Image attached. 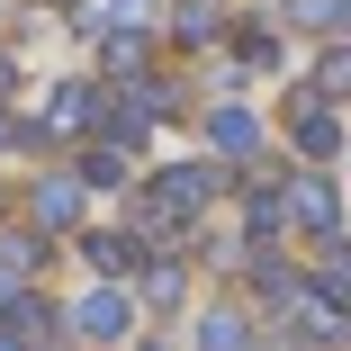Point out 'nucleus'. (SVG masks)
<instances>
[{
    "instance_id": "11",
    "label": "nucleus",
    "mask_w": 351,
    "mask_h": 351,
    "mask_svg": "<svg viewBox=\"0 0 351 351\" xmlns=\"http://www.w3.org/2000/svg\"><path fill=\"white\" fill-rule=\"evenodd\" d=\"M10 333H19V342H54V306L19 298V306H10Z\"/></svg>"
},
{
    "instance_id": "4",
    "label": "nucleus",
    "mask_w": 351,
    "mask_h": 351,
    "mask_svg": "<svg viewBox=\"0 0 351 351\" xmlns=\"http://www.w3.org/2000/svg\"><path fill=\"white\" fill-rule=\"evenodd\" d=\"M289 226H306V234H342V198H333V180H298V189H289Z\"/></svg>"
},
{
    "instance_id": "17",
    "label": "nucleus",
    "mask_w": 351,
    "mask_h": 351,
    "mask_svg": "<svg viewBox=\"0 0 351 351\" xmlns=\"http://www.w3.org/2000/svg\"><path fill=\"white\" fill-rule=\"evenodd\" d=\"M315 90H333V99L351 90V45H333V54H324V73H315Z\"/></svg>"
},
{
    "instance_id": "5",
    "label": "nucleus",
    "mask_w": 351,
    "mask_h": 351,
    "mask_svg": "<svg viewBox=\"0 0 351 351\" xmlns=\"http://www.w3.org/2000/svg\"><path fill=\"white\" fill-rule=\"evenodd\" d=\"M198 351H252L243 306H207V315H198Z\"/></svg>"
},
{
    "instance_id": "15",
    "label": "nucleus",
    "mask_w": 351,
    "mask_h": 351,
    "mask_svg": "<svg viewBox=\"0 0 351 351\" xmlns=\"http://www.w3.org/2000/svg\"><path fill=\"white\" fill-rule=\"evenodd\" d=\"M90 261H99V270H135V243H126V234H90Z\"/></svg>"
},
{
    "instance_id": "20",
    "label": "nucleus",
    "mask_w": 351,
    "mask_h": 351,
    "mask_svg": "<svg viewBox=\"0 0 351 351\" xmlns=\"http://www.w3.org/2000/svg\"><path fill=\"white\" fill-rule=\"evenodd\" d=\"M0 90H10V63H0Z\"/></svg>"
},
{
    "instance_id": "18",
    "label": "nucleus",
    "mask_w": 351,
    "mask_h": 351,
    "mask_svg": "<svg viewBox=\"0 0 351 351\" xmlns=\"http://www.w3.org/2000/svg\"><path fill=\"white\" fill-rule=\"evenodd\" d=\"M145 298H154V306H180V270H171V261H154V279H145Z\"/></svg>"
},
{
    "instance_id": "9",
    "label": "nucleus",
    "mask_w": 351,
    "mask_h": 351,
    "mask_svg": "<svg viewBox=\"0 0 351 351\" xmlns=\"http://www.w3.org/2000/svg\"><path fill=\"white\" fill-rule=\"evenodd\" d=\"M207 135H217V154H252V145H261V117H243V108H217V126H207Z\"/></svg>"
},
{
    "instance_id": "19",
    "label": "nucleus",
    "mask_w": 351,
    "mask_h": 351,
    "mask_svg": "<svg viewBox=\"0 0 351 351\" xmlns=\"http://www.w3.org/2000/svg\"><path fill=\"white\" fill-rule=\"evenodd\" d=\"M10 135H19V126H10V117H0V145H10Z\"/></svg>"
},
{
    "instance_id": "6",
    "label": "nucleus",
    "mask_w": 351,
    "mask_h": 351,
    "mask_svg": "<svg viewBox=\"0 0 351 351\" xmlns=\"http://www.w3.org/2000/svg\"><path fill=\"white\" fill-rule=\"evenodd\" d=\"M27 207H36V226L54 234V226H73V217H82V189H73V180H36Z\"/></svg>"
},
{
    "instance_id": "3",
    "label": "nucleus",
    "mask_w": 351,
    "mask_h": 351,
    "mask_svg": "<svg viewBox=\"0 0 351 351\" xmlns=\"http://www.w3.org/2000/svg\"><path fill=\"white\" fill-rule=\"evenodd\" d=\"M126 324H135L126 289H90V298L73 306V333H90V342H126Z\"/></svg>"
},
{
    "instance_id": "21",
    "label": "nucleus",
    "mask_w": 351,
    "mask_h": 351,
    "mask_svg": "<svg viewBox=\"0 0 351 351\" xmlns=\"http://www.w3.org/2000/svg\"><path fill=\"white\" fill-rule=\"evenodd\" d=\"M0 198H10V189H0Z\"/></svg>"
},
{
    "instance_id": "10",
    "label": "nucleus",
    "mask_w": 351,
    "mask_h": 351,
    "mask_svg": "<svg viewBox=\"0 0 351 351\" xmlns=\"http://www.w3.org/2000/svg\"><path fill=\"white\" fill-rule=\"evenodd\" d=\"M171 27H180V45H207V36L226 27V10H217V0H180V19H171Z\"/></svg>"
},
{
    "instance_id": "14",
    "label": "nucleus",
    "mask_w": 351,
    "mask_h": 351,
    "mask_svg": "<svg viewBox=\"0 0 351 351\" xmlns=\"http://www.w3.org/2000/svg\"><path fill=\"white\" fill-rule=\"evenodd\" d=\"M234 63H279V36H270V27H243V36H234Z\"/></svg>"
},
{
    "instance_id": "1",
    "label": "nucleus",
    "mask_w": 351,
    "mask_h": 351,
    "mask_svg": "<svg viewBox=\"0 0 351 351\" xmlns=\"http://www.w3.org/2000/svg\"><path fill=\"white\" fill-rule=\"evenodd\" d=\"M289 126H298V154H315V162H324V154L342 145V126H333V90H315V82H306V90L289 99Z\"/></svg>"
},
{
    "instance_id": "2",
    "label": "nucleus",
    "mask_w": 351,
    "mask_h": 351,
    "mask_svg": "<svg viewBox=\"0 0 351 351\" xmlns=\"http://www.w3.org/2000/svg\"><path fill=\"white\" fill-rule=\"evenodd\" d=\"M207 198H217V171H207V162H180V171L154 180V207H162V217H198Z\"/></svg>"
},
{
    "instance_id": "8",
    "label": "nucleus",
    "mask_w": 351,
    "mask_h": 351,
    "mask_svg": "<svg viewBox=\"0 0 351 351\" xmlns=\"http://www.w3.org/2000/svg\"><path fill=\"white\" fill-rule=\"evenodd\" d=\"M252 289H261V306H298V270L279 261V252H261L252 261Z\"/></svg>"
},
{
    "instance_id": "12",
    "label": "nucleus",
    "mask_w": 351,
    "mask_h": 351,
    "mask_svg": "<svg viewBox=\"0 0 351 351\" xmlns=\"http://www.w3.org/2000/svg\"><path fill=\"white\" fill-rule=\"evenodd\" d=\"M82 180H90V189H126V154H117V145H108V154H90V162H82Z\"/></svg>"
},
{
    "instance_id": "13",
    "label": "nucleus",
    "mask_w": 351,
    "mask_h": 351,
    "mask_svg": "<svg viewBox=\"0 0 351 351\" xmlns=\"http://www.w3.org/2000/svg\"><path fill=\"white\" fill-rule=\"evenodd\" d=\"M289 10H298V27H342L351 0H289Z\"/></svg>"
},
{
    "instance_id": "7",
    "label": "nucleus",
    "mask_w": 351,
    "mask_h": 351,
    "mask_svg": "<svg viewBox=\"0 0 351 351\" xmlns=\"http://www.w3.org/2000/svg\"><path fill=\"white\" fill-rule=\"evenodd\" d=\"M45 108H54V126H63V135H82V126L99 117V90H90V82H63V90H54Z\"/></svg>"
},
{
    "instance_id": "16",
    "label": "nucleus",
    "mask_w": 351,
    "mask_h": 351,
    "mask_svg": "<svg viewBox=\"0 0 351 351\" xmlns=\"http://www.w3.org/2000/svg\"><path fill=\"white\" fill-rule=\"evenodd\" d=\"M108 73H126V82L145 73V36H108Z\"/></svg>"
}]
</instances>
